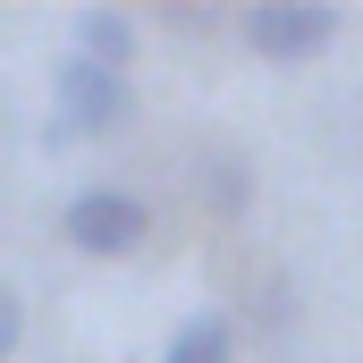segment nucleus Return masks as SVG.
<instances>
[{
	"label": "nucleus",
	"mask_w": 363,
	"mask_h": 363,
	"mask_svg": "<svg viewBox=\"0 0 363 363\" xmlns=\"http://www.w3.org/2000/svg\"><path fill=\"white\" fill-rule=\"evenodd\" d=\"M17 338H26V296H17V287H0V363L17 355Z\"/></svg>",
	"instance_id": "nucleus-7"
},
{
	"label": "nucleus",
	"mask_w": 363,
	"mask_h": 363,
	"mask_svg": "<svg viewBox=\"0 0 363 363\" xmlns=\"http://www.w3.org/2000/svg\"><path fill=\"white\" fill-rule=\"evenodd\" d=\"M77 60H93V68H135V51H144V26L127 17V9H77Z\"/></svg>",
	"instance_id": "nucleus-5"
},
{
	"label": "nucleus",
	"mask_w": 363,
	"mask_h": 363,
	"mask_svg": "<svg viewBox=\"0 0 363 363\" xmlns=\"http://www.w3.org/2000/svg\"><path fill=\"white\" fill-rule=\"evenodd\" d=\"M60 237L85 254V262H118L152 237V203L135 186H77L68 211H60Z\"/></svg>",
	"instance_id": "nucleus-3"
},
{
	"label": "nucleus",
	"mask_w": 363,
	"mask_h": 363,
	"mask_svg": "<svg viewBox=\"0 0 363 363\" xmlns=\"http://www.w3.org/2000/svg\"><path fill=\"white\" fill-rule=\"evenodd\" d=\"M127 127H135V85L118 68H93V60L68 51L51 68V127H43V144H110Z\"/></svg>",
	"instance_id": "nucleus-1"
},
{
	"label": "nucleus",
	"mask_w": 363,
	"mask_h": 363,
	"mask_svg": "<svg viewBox=\"0 0 363 363\" xmlns=\"http://www.w3.org/2000/svg\"><path fill=\"white\" fill-rule=\"evenodd\" d=\"M194 194H203L211 220H245V203H254V161H245L237 144H203V152H194Z\"/></svg>",
	"instance_id": "nucleus-4"
},
{
	"label": "nucleus",
	"mask_w": 363,
	"mask_h": 363,
	"mask_svg": "<svg viewBox=\"0 0 363 363\" xmlns=\"http://www.w3.org/2000/svg\"><path fill=\"white\" fill-rule=\"evenodd\" d=\"M237 43L271 68H304L338 43V9L330 0H254V9H237Z\"/></svg>",
	"instance_id": "nucleus-2"
},
{
	"label": "nucleus",
	"mask_w": 363,
	"mask_h": 363,
	"mask_svg": "<svg viewBox=\"0 0 363 363\" xmlns=\"http://www.w3.org/2000/svg\"><path fill=\"white\" fill-rule=\"evenodd\" d=\"M228 355H237V321L228 313H186L169 330V347H161V363H228Z\"/></svg>",
	"instance_id": "nucleus-6"
}]
</instances>
